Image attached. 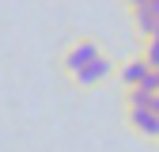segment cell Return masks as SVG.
I'll list each match as a JSON object with an SVG mask.
<instances>
[{
    "label": "cell",
    "mask_w": 159,
    "mask_h": 152,
    "mask_svg": "<svg viewBox=\"0 0 159 152\" xmlns=\"http://www.w3.org/2000/svg\"><path fill=\"white\" fill-rule=\"evenodd\" d=\"M129 15H133L136 34H140V42H144V38H152V31L159 27V0H148L144 8H136V12H129Z\"/></svg>",
    "instance_id": "cell-5"
},
{
    "label": "cell",
    "mask_w": 159,
    "mask_h": 152,
    "mask_svg": "<svg viewBox=\"0 0 159 152\" xmlns=\"http://www.w3.org/2000/svg\"><path fill=\"white\" fill-rule=\"evenodd\" d=\"M102 53H106V50L98 46V38H91V34H76L72 42L61 50V72L72 80V76H80L91 61H98Z\"/></svg>",
    "instance_id": "cell-1"
},
{
    "label": "cell",
    "mask_w": 159,
    "mask_h": 152,
    "mask_svg": "<svg viewBox=\"0 0 159 152\" xmlns=\"http://www.w3.org/2000/svg\"><path fill=\"white\" fill-rule=\"evenodd\" d=\"M114 72H117L114 57H110V53H102L98 61H91V65L80 72V76H72V84H76V88H84V91H91V88H98V84H106Z\"/></svg>",
    "instance_id": "cell-3"
},
{
    "label": "cell",
    "mask_w": 159,
    "mask_h": 152,
    "mask_svg": "<svg viewBox=\"0 0 159 152\" xmlns=\"http://www.w3.org/2000/svg\"><path fill=\"white\" fill-rule=\"evenodd\" d=\"M152 80H155V69L144 61L140 53H133V57H125V61L117 65V84H121L125 91L144 88V84H152Z\"/></svg>",
    "instance_id": "cell-2"
},
{
    "label": "cell",
    "mask_w": 159,
    "mask_h": 152,
    "mask_svg": "<svg viewBox=\"0 0 159 152\" xmlns=\"http://www.w3.org/2000/svg\"><path fill=\"white\" fill-rule=\"evenodd\" d=\"M125 126L133 133H140V137L159 141V114L148 110V107H125Z\"/></svg>",
    "instance_id": "cell-4"
},
{
    "label": "cell",
    "mask_w": 159,
    "mask_h": 152,
    "mask_svg": "<svg viewBox=\"0 0 159 152\" xmlns=\"http://www.w3.org/2000/svg\"><path fill=\"white\" fill-rule=\"evenodd\" d=\"M121 4H125L129 12H136V8H144V4H148V0H121Z\"/></svg>",
    "instance_id": "cell-6"
}]
</instances>
